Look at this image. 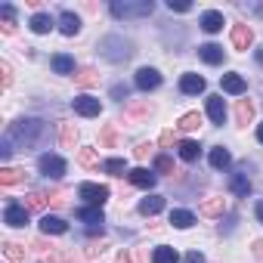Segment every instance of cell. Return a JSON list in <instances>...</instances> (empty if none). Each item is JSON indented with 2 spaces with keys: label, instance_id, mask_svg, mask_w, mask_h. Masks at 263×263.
<instances>
[{
  "label": "cell",
  "instance_id": "20",
  "mask_svg": "<svg viewBox=\"0 0 263 263\" xmlns=\"http://www.w3.org/2000/svg\"><path fill=\"white\" fill-rule=\"evenodd\" d=\"M198 56H201L208 65H220V62H223V47H217V44H204V47H198Z\"/></svg>",
  "mask_w": 263,
  "mask_h": 263
},
{
  "label": "cell",
  "instance_id": "39",
  "mask_svg": "<svg viewBox=\"0 0 263 263\" xmlns=\"http://www.w3.org/2000/svg\"><path fill=\"white\" fill-rule=\"evenodd\" d=\"M111 143H115V124H105V127H102V134H99V146L108 149Z\"/></svg>",
  "mask_w": 263,
  "mask_h": 263
},
{
  "label": "cell",
  "instance_id": "37",
  "mask_svg": "<svg viewBox=\"0 0 263 263\" xmlns=\"http://www.w3.org/2000/svg\"><path fill=\"white\" fill-rule=\"evenodd\" d=\"M78 161H81L84 167H96V164H99V155H96V149H81V152H78Z\"/></svg>",
  "mask_w": 263,
  "mask_h": 263
},
{
  "label": "cell",
  "instance_id": "25",
  "mask_svg": "<svg viewBox=\"0 0 263 263\" xmlns=\"http://www.w3.org/2000/svg\"><path fill=\"white\" fill-rule=\"evenodd\" d=\"M102 171H105L108 177H124V174H130L124 158H105V161H102Z\"/></svg>",
  "mask_w": 263,
  "mask_h": 263
},
{
  "label": "cell",
  "instance_id": "11",
  "mask_svg": "<svg viewBox=\"0 0 263 263\" xmlns=\"http://www.w3.org/2000/svg\"><path fill=\"white\" fill-rule=\"evenodd\" d=\"M204 87H208V81H204L201 74H183V78H180V90H183L186 96L204 93Z\"/></svg>",
  "mask_w": 263,
  "mask_h": 263
},
{
  "label": "cell",
  "instance_id": "5",
  "mask_svg": "<svg viewBox=\"0 0 263 263\" xmlns=\"http://www.w3.org/2000/svg\"><path fill=\"white\" fill-rule=\"evenodd\" d=\"M37 171H41L44 177H50V180H62V174H65V158H59V155H41V158H37Z\"/></svg>",
  "mask_w": 263,
  "mask_h": 263
},
{
  "label": "cell",
  "instance_id": "13",
  "mask_svg": "<svg viewBox=\"0 0 263 263\" xmlns=\"http://www.w3.org/2000/svg\"><path fill=\"white\" fill-rule=\"evenodd\" d=\"M208 118H211V124H223L226 121V102H223V96H208Z\"/></svg>",
  "mask_w": 263,
  "mask_h": 263
},
{
  "label": "cell",
  "instance_id": "10",
  "mask_svg": "<svg viewBox=\"0 0 263 263\" xmlns=\"http://www.w3.org/2000/svg\"><path fill=\"white\" fill-rule=\"evenodd\" d=\"M127 180L134 183V186H140V189H152L155 183H158V177L152 174V171H146V167H134L127 174Z\"/></svg>",
  "mask_w": 263,
  "mask_h": 263
},
{
  "label": "cell",
  "instance_id": "3",
  "mask_svg": "<svg viewBox=\"0 0 263 263\" xmlns=\"http://www.w3.org/2000/svg\"><path fill=\"white\" fill-rule=\"evenodd\" d=\"M111 16L115 19H146L155 13L152 0H111Z\"/></svg>",
  "mask_w": 263,
  "mask_h": 263
},
{
  "label": "cell",
  "instance_id": "35",
  "mask_svg": "<svg viewBox=\"0 0 263 263\" xmlns=\"http://www.w3.org/2000/svg\"><path fill=\"white\" fill-rule=\"evenodd\" d=\"M50 204V195H44V192H31L28 195V201H25V208L28 211H44Z\"/></svg>",
  "mask_w": 263,
  "mask_h": 263
},
{
  "label": "cell",
  "instance_id": "6",
  "mask_svg": "<svg viewBox=\"0 0 263 263\" xmlns=\"http://www.w3.org/2000/svg\"><path fill=\"white\" fill-rule=\"evenodd\" d=\"M28 214H31V211H28L25 204L10 201V204H7V211H4V223H7V226H13V229H19V226H25V223H28Z\"/></svg>",
  "mask_w": 263,
  "mask_h": 263
},
{
  "label": "cell",
  "instance_id": "36",
  "mask_svg": "<svg viewBox=\"0 0 263 263\" xmlns=\"http://www.w3.org/2000/svg\"><path fill=\"white\" fill-rule=\"evenodd\" d=\"M198 124H201V115H198V111H189V115H183V118H180V124H177V127H180V130H195Z\"/></svg>",
  "mask_w": 263,
  "mask_h": 263
},
{
  "label": "cell",
  "instance_id": "22",
  "mask_svg": "<svg viewBox=\"0 0 263 263\" xmlns=\"http://www.w3.org/2000/svg\"><path fill=\"white\" fill-rule=\"evenodd\" d=\"M235 121H238L241 127H248V124L254 121V102H251V99H238V105H235Z\"/></svg>",
  "mask_w": 263,
  "mask_h": 263
},
{
  "label": "cell",
  "instance_id": "7",
  "mask_svg": "<svg viewBox=\"0 0 263 263\" xmlns=\"http://www.w3.org/2000/svg\"><path fill=\"white\" fill-rule=\"evenodd\" d=\"M71 105H74V111H78L81 118H96V115L102 111V102L93 99V96H87V93H84V96H74Z\"/></svg>",
  "mask_w": 263,
  "mask_h": 263
},
{
  "label": "cell",
  "instance_id": "49",
  "mask_svg": "<svg viewBox=\"0 0 263 263\" xmlns=\"http://www.w3.org/2000/svg\"><path fill=\"white\" fill-rule=\"evenodd\" d=\"M115 263H134V260H130V254H124V251H121V254H118V260H115Z\"/></svg>",
  "mask_w": 263,
  "mask_h": 263
},
{
  "label": "cell",
  "instance_id": "31",
  "mask_svg": "<svg viewBox=\"0 0 263 263\" xmlns=\"http://www.w3.org/2000/svg\"><path fill=\"white\" fill-rule=\"evenodd\" d=\"M4 257H7V263H25V248L13 245V241H4Z\"/></svg>",
  "mask_w": 263,
  "mask_h": 263
},
{
  "label": "cell",
  "instance_id": "38",
  "mask_svg": "<svg viewBox=\"0 0 263 263\" xmlns=\"http://www.w3.org/2000/svg\"><path fill=\"white\" fill-rule=\"evenodd\" d=\"M155 171H158V174H177L171 155H158V158H155Z\"/></svg>",
  "mask_w": 263,
  "mask_h": 263
},
{
  "label": "cell",
  "instance_id": "46",
  "mask_svg": "<svg viewBox=\"0 0 263 263\" xmlns=\"http://www.w3.org/2000/svg\"><path fill=\"white\" fill-rule=\"evenodd\" d=\"M186 263H204V257H201L198 251H189V254H186Z\"/></svg>",
  "mask_w": 263,
  "mask_h": 263
},
{
  "label": "cell",
  "instance_id": "41",
  "mask_svg": "<svg viewBox=\"0 0 263 263\" xmlns=\"http://www.w3.org/2000/svg\"><path fill=\"white\" fill-rule=\"evenodd\" d=\"M127 115H134V118H146V115H149V105H143V102H140V105H137V102H130V105H127Z\"/></svg>",
  "mask_w": 263,
  "mask_h": 263
},
{
  "label": "cell",
  "instance_id": "26",
  "mask_svg": "<svg viewBox=\"0 0 263 263\" xmlns=\"http://www.w3.org/2000/svg\"><path fill=\"white\" fill-rule=\"evenodd\" d=\"M198 211H201V217H223V211H226V201H223V198H208V201H204Z\"/></svg>",
  "mask_w": 263,
  "mask_h": 263
},
{
  "label": "cell",
  "instance_id": "16",
  "mask_svg": "<svg viewBox=\"0 0 263 263\" xmlns=\"http://www.w3.org/2000/svg\"><path fill=\"white\" fill-rule=\"evenodd\" d=\"M74 217H78L81 223H90V226H102V223H105L102 208H90V204H87V208H78V211H74Z\"/></svg>",
  "mask_w": 263,
  "mask_h": 263
},
{
  "label": "cell",
  "instance_id": "53",
  "mask_svg": "<svg viewBox=\"0 0 263 263\" xmlns=\"http://www.w3.org/2000/svg\"><path fill=\"white\" fill-rule=\"evenodd\" d=\"M257 140H260V143H263V124H260V127H257Z\"/></svg>",
  "mask_w": 263,
  "mask_h": 263
},
{
  "label": "cell",
  "instance_id": "54",
  "mask_svg": "<svg viewBox=\"0 0 263 263\" xmlns=\"http://www.w3.org/2000/svg\"><path fill=\"white\" fill-rule=\"evenodd\" d=\"M62 263H81V260H74V257H65V260H62Z\"/></svg>",
  "mask_w": 263,
  "mask_h": 263
},
{
  "label": "cell",
  "instance_id": "27",
  "mask_svg": "<svg viewBox=\"0 0 263 263\" xmlns=\"http://www.w3.org/2000/svg\"><path fill=\"white\" fill-rule=\"evenodd\" d=\"M171 223H174L177 229H189V226L195 223V214H192V211H183V208H177V211H171Z\"/></svg>",
  "mask_w": 263,
  "mask_h": 263
},
{
  "label": "cell",
  "instance_id": "1",
  "mask_svg": "<svg viewBox=\"0 0 263 263\" xmlns=\"http://www.w3.org/2000/svg\"><path fill=\"white\" fill-rule=\"evenodd\" d=\"M44 134H47V124H44L41 118H19V121H13V124L7 127L4 140H0V158L7 161L13 152L37 146V143L44 140Z\"/></svg>",
  "mask_w": 263,
  "mask_h": 263
},
{
  "label": "cell",
  "instance_id": "50",
  "mask_svg": "<svg viewBox=\"0 0 263 263\" xmlns=\"http://www.w3.org/2000/svg\"><path fill=\"white\" fill-rule=\"evenodd\" d=\"M96 254H102V248H99V245H93V248H87V257H96Z\"/></svg>",
  "mask_w": 263,
  "mask_h": 263
},
{
  "label": "cell",
  "instance_id": "45",
  "mask_svg": "<svg viewBox=\"0 0 263 263\" xmlns=\"http://www.w3.org/2000/svg\"><path fill=\"white\" fill-rule=\"evenodd\" d=\"M177 143V134H174V130H164V134H161V146L167 149V146H174Z\"/></svg>",
  "mask_w": 263,
  "mask_h": 263
},
{
  "label": "cell",
  "instance_id": "15",
  "mask_svg": "<svg viewBox=\"0 0 263 263\" xmlns=\"http://www.w3.org/2000/svg\"><path fill=\"white\" fill-rule=\"evenodd\" d=\"M251 44H254V31L248 25H235L232 28V47L235 50H248Z\"/></svg>",
  "mask_w": 263,
  "mask_h": 263
},
{
  "label": "cell",
  "instance_id": "17",
  "mask_svg": "<svg viewBox=\"0 0 263 263\" xmlns=\"http://www.w3.org/2000/svg\"><path fill=\"white\" fill-rule=\"evenodd\" d=\"M223 25H226V22H223V13H217V10H208V13L201 16V28H204L208 34H217Z\"/></svg>",
  "mask_w": 263,
  "mask_h": 263
},
{
  "label": "cell",
  "instance_id": "44",
  "mask_svg": "<svg viewBox=\"0 0 263 263\" xmlns=\"http://www.w3.org/2000/svg\"><path fill=\"white\" fill-rule=\"evenodd\" d=\"M152 149H155V146H152V143H140V146H137V152H134V155H137V158H140V161H146V158H149V152H152Z\"/></svg>",
  "mask_w": 263,
  "mask_h": 263
},
{
  "label": "cell",
  "instance_id": "12",
  "mask_svg": "<svg viewBox=\"0 0 263 263\" xmlns=\"http://www.w3.org/2000/svg\"><path fill=\"white\" fill-rule=\"evenodd\" d=\"M220 84H223V90H226V93H232V96H241V93L248 90L245 78H241V74H235V71L223 74V78H220Z\"/></svg>",
  "mask_w": 263,
  "mask_h": 263
},
{
  "label": "cell",
  "instance_id": "2",
  "mask_svg": "<svg viewBox=\"0 0 263 263\" xmlns=\"http://www.w3.org/2000/svg\"><path fill=\"white\" fill-rule=\"evenodd\" d=\"M99 53H102V59L118 65V62H127L130 56H134V44H130L127 37H121V34H105L99 41Z\"/></svg>",
  "mask_w": 263,
  "mask_h": 263
},
{
  "label": "cell",
  "instance_id": "34",
  "mask_svg": "<svg viewBox=\"0 0 263 263\" xmlns=\"http://www.w3.org/2000/svg\"><path fill=\"white\" fill-rule=\"evenodd\" d=\"M22 180H25L22 171H16V167H0V186H16Z\"/></svg>",
  "mask_w": 263,
  "mask_h": 263
},
{
  "label": "cell",
  "instance_id": "4",
  "mask_svg": "<svg viewBox=\"0 0 263 263\" xmlns=\"http://www.w3.org/2000/svg\"><path fill=\"white\" fill-rule=\"evenodd\" d=\"M78 195L90 204V208H102L108 201V186H99V183H81L78 186Z\"/></svg>",
  "mask_w": 263,
  "mask_h": 263
},
{
  "label": "cell",
  "instance_id": "32",
  "mask_svg": "<svg viewBox=\"0 0 263 263\" xmlns=\"http://www.w3.org/2000/svg\"><path fill=\"white\" fill-rule=\"evenodd\" d=\"M0 19H4V25H0V28H4V34H13L16 31V10L10 4L0 7Z\"/></svg>",
  "mask_w": 263,
  "mask_h": 263
},
{
  "label": "cell",
  "instance_id": "52",
  "mask_svg": "<svg viewBox=\"0 0 263 263\" xmlns=\"http://www.w3.org/2000/svg\"><path fill=\"white\" fill-rule=\"evenodd\" d=\"M254 59H257V62L263 65V47H260V50H254Z\"/></svg>",
  "mask_w": 263,
  "mask_h": 263
},
{
  "label": "cell",
  "instance_id": "30",
  "mask_svg": "<svg viewBox=\"0 0 263 263\" xmlns=\"http://www.w3.org/2000/svg\"><path fill=\"white\" fill-rule=\"evenodd\" d=\"M177 149H180V158H183V161H195V158L201 155V146H198L195 140H183Z\"/></svg>",
  "mask_w": 263,
  "mask_h": 263
},
{
  "label": "cell",
  "instance_id": "18",
  "mask_svg": "<svg viewBox=\"0 0 263 263\" xmlns=\"http://www.w3.org/2000/svg\"><path fill=\"white\" fill-rule=\"evenodd\" d=\"M229 192L238 195V198H248V195H251V180H248L245 174H232V180H229Z\"/></svg>",
  "mask_w": 263,
  "mask_h": 263
},
{
  "label": "cell",
  "instance_id": "42",
  "mask_svg": "<svg viewBox=\"0 0 263 263\" xmlns=\"http://www.w3.org/2000/svg\"><path fill=\"white\" fill-rule=\"evenodd\" d=\"M167 7H171L174 13H189V10H192L189 0H167Z\"/></svg>",
  "mask_w": 263,
  "mask_h": 263
},
{
  "label": "cell",
  "instance_id": "8",
  "mask_svg": "<svg viewBox=\"0 0 263 263\" xmlns=\"http://www.w3.org/2000/svg\"><path fill=\"white\" fill-rule=\"evenodd\" d=\"M134 84L140 87V90H155V87H161V74L155 71V68H140L137 71V78H134Z\"/></svg>",
  "mask_w": 263,
  "mask_h": 263
},
{
  "label": "cell",
  "instance_id": "29",
  "mask_svg": "<svg viewBox=\"0 0 263 263\" xmlns=\"http://www.w3.org/2000/svg\"><path fill=\"white\" fill-rule=\"evenodd\" d=\"M74 84H78V87H93V84H99L96 68H78V71H74Z\"/></svg>",
  "mask_w": 263,
  "mask_h": 263
},
{
  "label": "cell",
  "instance_id": "19",
  "mask_svg": "<svg viewBox=\"0 0 263 263\" xmlns=\"http://www.w3.org/2000/svg\"><path fill=\"white\" fill-rule=\"evenodd\" d=\"M164 211V198L161 195H146L143 201H140V214H146V217H155V214H161Z\"/></svg>",
  "mask_w": 263,
  "mask_h": 263
},
{
  "label": "cell",
  "instance_id": "9",
  "mask_svg": "<svg viewBox=\"0 0 263 263\" xmlns=\"http://www.w3.org/2000/svg\"><path fill=\"white\" fill-rule=\"evenodd\" d=\"M41 232H44V235H62V232H68V223H65L62 217L44 214V217H41Z\"/></svg>",
  "mask_w": 263,
  "mask_h": 263
},
{
  "label": "cell",
  "instance_id": "21",
  "mask_svg": "<svg viewBox=\"0 0 263 263\" xmlns=\"http://www.w3.org/2000/svg\"><path fill=\"white\" fill-rule=\"evenodd\" d=\"M50 65H53V71H56V74H74V59H71L68 53H56Z\"/></svg>",
  "mask_w": 263,
  "mask_h": 263
},
{
  "label": "cell",
  "instance_id": "24",
  "mask_svg": "<svg viewBox=\"0 0 263 263\" xmlns=\"http://www.w3.org/2000/svg\"><path fill=\"white\" fill-rule=\"evenodd\" d=\"M28 25H31V31H34V34H47V31H53V25H56V22H53L47 13H34Z\"/></svg>",
  "mask_w": 263,
  "mask_h": 263
},
{
  "label": "cell",
  "instance_id": "23",
  "mask_svg": "<svg viewBox=\"0 0 263 263\" xmlns=\"http://www.w3.org/2000/svg\"><path fill=\"white\" fill-rule=\"evenodd\" d=\"M229 164H232V155H229V149H223V146L211 149V167H214V171H226Z\"/></svg>",
  "mask_w": 263,
  "mask_h": 263
},
{
  "label": "cell",
  "instance_id": "48",
  "mask_svg": "<svg viewBox=\"0 0 263 263\" xmlns=\"http://www.w3.org/2000/svg\"><path fill=\"white\" fill-rule=\"evenodd\" d=\"M37 260H41V263H56V254H53V251H50V254H47V251H44V254H41V257H37Z\"/></svg>",
  "mask_w": 263,
  "mask_h": 263
},
{
  "label": "cell",
  "instance_id": "28",
  "mask_svg": "<svg viewBox=\"0 0 263 263\" xmlns=\"http://www.w3.org/2000/svg\"><path fill=\"white\" fill-rule=\"evenodd\" d=\"M152 263H180V254H177L174 248L161 245V248H155V251H152Z\"/></svg>",
  "mask_w": 263,
  "mask_h": 263
},
{
  "label": "cell",
  "instance_id": "51",
  "mask_svg": "<svg viewBox=\"0 0 263 263\" xmlns=\"http://www.w3.org/2000/svg\"><path fill=\"white\" fill-rule=\"evenodd\" d=\"M254 214H257V220L263 223V201H257V208H254Z\"/></svg>",
  "mask_w": 263,
  "mask_h": 263
},
{
  "label": "cell",
  "instance_id": "33",
  "mask_svg": "<svg viewBox=\"0 0 263 263\" xmlns=\"http://www.w3.org/2000/svg\"><path fill=\"white\" fill-rule=\"evenodd\" d=\"M59 143H62L65 149H74V143H78V130H74L71 124H59Z\"/></svg>",
  "mask_w": 263,
  "mask_h": 263
},
{
  "label": "cell",
  "instance_id": "47",
  "mask_svg": "<svg viewBox=\"0 0 263 263\" xmlns=\"http://www.w3.org/2000/svg\"><path fill=\"white\" fill-rule=\"evenodd\" d=\"M251 251H254V257L263 263V238H260V241H254V248H251Z\"/></svg>",
  "mask_w": 263,
  "mask_h": 263
},
{
  "label": "cell",
  "instance_id": "40",
  "mask_svg": "<svg viewBox=\"0 0 263 263\" xmlns=\"http://www.w3.org/2000/svg\"><path fill=\"white\" fill-rule=\"evenodd\" d=\"M127 96H130V87H127V84H115V87H111V99H118V102H124Z\"/></svg>",
  "mask_w": 263,
  "mask_h": 263
},
{
  "label": "cell",
  "instance_id": "43",
  "mask_svg": "<svg viewBox=\"0 0 263 263\" xmlns=\"http://www.w3.org/2000/svg\"><path fill=\"white\" fill-rule=\"evenodd\" d=\"M0 74H4V78H0V87H10V81H13V74H10V62H0Z\"/></svg>",
  "mask_w": 263,
  "mask_h": 263
},
{
  "label": "cell",
  "instance_id": "14",
  "mask_svg": "<svg viewBox=\"0 0 263 263\" xmlns=\"http://www.w3.org/2000/svg\"><path fill=\"white\" fill-rule=\"evenodd\" d=\"M59 31H62L65 37H74V34L81 31V19H78L71 10H65V13L59 16Z\"/></svg>",
  "mask_w": 263,
  "mask_h": 263
}]
</instances>
